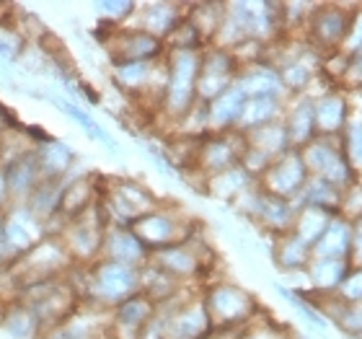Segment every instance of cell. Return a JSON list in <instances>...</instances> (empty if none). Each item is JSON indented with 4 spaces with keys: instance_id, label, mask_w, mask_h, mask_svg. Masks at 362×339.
<instances>
[{
    "instance_id": "obj_1",
    "label": "cell",
    "mask_w": 362,
    "mask_h": 339,
    "mask_svg": "<svg viewBox=\"0 0 362 339\" xmlns=\"http://www.w3.org/2000/svg\"><path fill=\"white\" fill-rule=\"evenodd\" d=\"M98 202L104 207L109 226L129 228L143 215L158 210V200L145 184L132 179H119V176H101Z\"/></svg>"
},
{
    "instance_id": "obj_2",
    "label": "cell",
    "mask_w": 362,
    "mask_h": 339,
    "mask_svg": "<svg viewBox=\"0 0 362 339\" xmlns=\"http://www.w3.org/2000/svg\"><path fill=\"white\" fill-rule=\"evenodd\" d=\"M73 267H76V264H73V259L68 256V251H65L60 239H57V236H45L34 249L21 254L11 267H8V275L13 280L16 295H18L23 287L62 277V275H68Z\"/></svg>"
},
{
    "instance_id": "obj_3",
    "label": "cell",
    "mask_w": 362,
    "mask_h": 339,
    "mask_svg": "<svg viewBox=\"0 0 362 339\" xmlns=\"http://www.w3.org/2000/svg\"><path fill=\"white\" fill-rule=\"evenodd\" d=\"M16 301L34 314L42 329L65 324L78 311V293L70 285L68 275L23 287L21 293L16 295Z\"/></svg>"
},
{
    "instance_id": "obj_4",
    "label": "cell",
    "mask_w": 362,
    "mask_h": 339,
    "mask_svg": "<svg viewBox=\"0 0 362 339\" xmlns=\"http://www.w3.org/2000/svg\"><path fill=\"white\" fill-rule=\"evenodd\" d=\"M199 54L187 50H166V86H163V112L171 120H184L197 104V76Z\"/></svg>"
},
{
    "instance_id": "obj_5",
    "label": "cell",
    "mask_w": 362,
    "mask_h": 339,
    "mask_svg": "<svg viewBox=\"0 0 362 339\" xmlns=\"http://www.w3.org/2000/svg\"><path fill=\"white\" fill-rule=\"evenodd\" d=\"M106 228H109V220H106L101 202L96 200L81 215L65 220V228L60 231L57 239L62 241V246H65V251H68V256L73 259L76 267H88L101 254Z\"/></svg>"
},
{
    "instance_id": "obj_6",
    "label": "cell",
    "mask_w": 362,
    "mask_h": 339,
    "mask_svg": "<svg viewBox=\"0 0 362 339\" xmlns=\"http://www.w3.org/2000/svg\"><path fill=\"white\" fill-rule=\"evenodd\" d=\"M204 311L212 329H228V326L251 324V316L257 311V301L238 285H215L202 295Z\"/></svg>"
},
{
    "instance_id": "obj_7",
    "label": "cell",
    "mask_w": 362,
    "mask_h": 339,
    "mask_svg": "<svg viewBox=\"0 0 362 339\" xmlns=\"http://www.w3.org/2000/svg\"><path fill=\"white\" fill-rule=\"evenodd\" d=\"M241 73V62L230 50H220L210 45L199 54V76H197V101L210 104L226 88L235 84Z\"/></svg>"
},
{
    "instance_id": "obj_8",
    "label": "cell",
    "mask_w": 362,
    "mask_h": 339,
    "mask_svg": "<svg viewBox=\"0 0 362 339\" xmlns=\"http://www.w3.org/2000/svg\"><path fill=\"white\" fill-rule=\"evenodd\" d=\"M104 52L109 57V68L124 65V62H158L166 57V42H160L135 26H122L104 45Z\"/></svg>"
},
{
    "instance_id": "obj_9",
    "label": "cell",
    "mask_w": 362,
    "mask_h": 339,
    "mask_svg": "<svg viewBox=\"0 0 362 339\" xmlns=\"http://www.w3.org/2000/svg\"><path fill=\"white\" fill-rule=\"evenodd\" d=\"M259 179H262V189L267 195L295 202L308 181V168L303 163L300 151H287L277 161H272L269 168Z\"/></svg>"
},
{
    "instance_id": "obj_10",
    "label": "cell",
    "mask_w": 362,
    "mask_h": 339,
    "mask_svg": "<svg viewBox=\"0 0 362 339\" xmlns=\"http://www.w3.org/2000/svg\"><path fill=\"white\" fill-rule=\"evenodd\" d=\"M129 228L137 236V241L148 249V254L189 241V231L184 228V223L176 220L171 212H163V210L148 212L140 220H135Z\"/></svg>"
},
{
    "instance_id": "obj_11",
    "label": "cell",
    "mask_w": 362,
    "mask_h": 339,
    "mask_svg": "<svg viewBox=\"0 0 362 339\" xmlns=\"http://www.w3.org/2000/svg\"><path fill=\"white\" fill-rule=\"evenodd\" d=\"M3 215H6V249L13 256V262L47 236L45 223L34 218L26 205H11L8 210H3Z\"/></svg>"
},
{
    "instance_id": "obj_12",
    "label": "cell",
    "mask_w": 362,
    "mask_h": 339,
    "mask_svg": "<svg viewBox=\"0 0 362 339\" xmlns=\"http://www.w3.org/2000/svg\"><path fill=\"white\" fill-rule=\"evenodd\" d=\"M3 166H6V181H8V197H11V205H26L31 192H34L37 184L42 181L34 148H26V151L16 153L13 159L3 161Z\"/></svg>"
},
{
    "instance_id": "obj_13",
    "label": "cell",
    "mask_w": 362,
    "mask_h": 339,
    "mask_svg": "<svg viewBox=\"0 0 362 339\" xmlns=\"http://www.w3.org/2000/svg\"><path fill=\"white\" fill-rule=\"evenodd\" d=\"M34 156H37L42 179H65L81 163L76 148L57 135H49L47 140L34 145Z\"/></svg>"
},
{
    "instance_id": "obj_14",
    "label": "cell",
    "mask_w": 362,
    "mask_h": 339,
    "mask_svg": "<svg viewBox=\"0 0 362 339\" xmlns=\"http://www.w3.org/2000/svg\"><path fill=\"white\" fill-rule=\"evenodd\" d=\"M148 256L151 254H148V249H145L143 243L137 241V236L132 234V228H127V226H109L106 228L98 259L129 264V267H145Z\"/></svg>"
},
{
    "instance_id": "obj_15",
    "label": "cell",
    "mask_w": 362,
    "mask_h": 339,
    "mask_svg": "<svg viewBox=\"0 0 362 339\" xmlns=\"http://www.w3.org/2000/svg\"><path fill=\"white\" fill-rule=\"evenodd\" d=\"M145 264L156 267V270L168 275V277L176 280V282L184 277H192V275H197V272L202 270V259L197 256L192 241L176 243V246H168V249H160V251H153Z\"/></svg>"
},
{
    "instance_id": "obj_16",
    "label": "cell",
    "mask_w": 362,
    "mask_h": 339,
    "mask_svg": "<svg viewBox=\"0 0 362 339\" xmlns=\"http://www.w3.org/2000/svg\"><path fill=\"white\" fill-rule=\"evenodd\" d=\"M47 101H49L57 112L65 114L68 120L76 122L78 127L83 130L93 143H98L101 148H106L112 156H119V145H117V140H114V137L101 127V122L93 120V114H90L86 106H81L78 101H73V98H68V96H60V93H47Z\"/></svg>"
},
{
    "instance_id": "obj_17",
    "label": "cell",
    "mask_w": 362,
    "mask_h": 339,
    "mask_svg": "<svg viewBox=\"0 0 362 339\" xmlns=\"http://www.w3.org/2000/svg\"><path fill=\"white\" fill-rule=\"evenodd\" d=\"M204 106H207V130L230 132V130L238 127V120H241L243 106H246V93L238 88V84H233Z\"/></svg>"
},
{
    "instance_id": "obj_18",
    "label": "cell",
    "mask_w": 362,
    "mask_h": 339,
    "mask_svg": "<svg viewBox=\"0 0 362 339\" xmlns=\"http://www.w3.org/2000/svg\"><path fill=\"white\" fill-rule=\"evenodd\" d=\"M137 23L135 29L151 34V37L166 42L168 34L184 21V13H181V6L174 3H145V6H137Z\"/></svg>"
},
{
    "instance_id": "obj_19",
    "label": "cell",
    "mask_w": 362,
    "mask_h": 339,
    "mask_svg": "<svg viewBox=\"0 0 362 339\" xmlns=\"http://www.w3.org/2000/svg\"><path fill=\"white\" fill-rule=\"evenodd\" d=\"M210 329L212 324L202 301L184 303L168 318V339H202Z\"/></svg>"
},
{
    "instance_id": "obj_20",
    "label": "cell",
    "mask_w": 362,
    "mask_h": 339,
    "mask_svg": "<svg viewBox=\"0 0 362 339\" xmlns=\"http://www.w3.org/2000/svg\"><path fill=\"white\" fill-rule=\"evenodd\" d=\"M285 132L287 143L293 151H303L305 145L313 140L316 135V117H313V101L310 98H300L298 104L290 109V114L285 117Z\"/></svg>"
},
{
    "instance_id": "obj_21",
    "label": "cell",
    "mask_w": 362,
    "mask_h": 339,
    "mask_svg": "<svg viewBox=\"0 0 362 339\" xmlns=\"http://www.w3.org/2000/svg\"><path fill=\"white\" fill-rule=\"evenodd\" d=\"M65 189V179H42L37 184V189L31 192V197L26 200V207L37 220L49 223L52 218L60 215V197ZM62 218V215H60Z\"/></svg>"
},
{
    "instance_id": "obj_22",
    "label": "cell",
    "mask_w": 362,
    "mask_h": 339,
    "mask_svg": "<svg viewBox=\"0 0 362 339\" xmlns=\"http://www.w3.org/2000/svg\"><path fill=\"white\" fill-rule=\"evenodd\" d=\"M0 332L11 339H37L42 326L26 306L18 301H8L0 311Z\"/></svg>"
},
{
    "instance_id": "obj_23",
    "label": "cell",
    "mask_w": 362,
    "mask_h": 339,
    "mask_svg": "<svg viewBox=\"0 0 362 339\" xmlns=\"http://www.w3.org/2000/svg\"><path fill=\"white\" fill-rule=\"evenodd\" d=\"M279 114H282V98H274V96L246 98V106H243V114L235 130L246 135L251 130L267 127L272 122H279Z\"/></svg>"
},
{
    "instance_id": "obj_24",
    "label": "cell",
    "mask_w": 362,
    "mask_h": 339,
    "mask_svg": "<svg viewBox=\"0 0 362 339\" xmlns=\"http://www.w3.org/2000/svg\"><path fill=\"white\" fill-rule=\"evenodd\" d=\"M207 184V195L210 197H218V200H226V202H235L238 197L251 187V176L246 173V168L238 163V166L228 168L223 173H215L210 179H204Z\"/></svg>"
},
{
    "instance_id": "obj_25",
    "label": "cell",
    "mask_w": 362,
    "mask_h": 339,
    "mask_svg": "<svg viewBox=\"0 0 362 339\" xmlns=\"http://www.w3.org/2000/svg\"><path fill=\"white\" fill-rule=\"evenodd\" d=\"M310 256H313V249L305 241H300L293 231L279 234V241L274 246V262L279 264V270H303L310 264Z\"/></svg>"
},
{
    "instance_id": "obj_26",
    "label": "cell",
    "mask_w": 362,
    "mask_h": 339,
    "mask_svg": "<svg viewBox=\"0 0 362 339\" xmlns=\"http://www.w3.org/2000/svg\"><path fill=\"white\" fill-rule=\"evenodd\" d=\"M349 249V231L344 223H329L324 236L313 243V254L318 259H339Z\"/></svg>"
},
{
    "instance_id": "obj_27",
    "label": "cell",
    "mask_w": 362,
    "mask_h": 339,
    "mask_svg": "<svg viewBox=\"0 0 362 339\" xmlns=\"http://www.w3.org/2000/svg\"><path fill=\"white\" fill-rule=\"evenodd\" d=\"M23 47H26V39L21 37L13 16L6 13L0 18V60L8 62V65H16L23 52Z\"/></svg>"
},
{
    "instance_id": "obj_28",
    "label": "cell",
    "mask_w": 362,
    "mask_h": 339,
    "mask_svg": "<svg viewBox=\"0 0 362 339\" xmlns=\"http://www.w3.org/2000/svg\"><path fill=\"white\" fill-rule=\"evenodd\" d=\"M344 31H347V18H344L339 11L326 8V11H321L318 16H313V37H316L318 42L334 45V42H339V39L344 37Z\"/></svg>"
},
{
    "instance_id": "obj_29",
    "label": "cell",
    "mask_w": 362,
    "mask_h": 339,
    "mask_svg": "<svg viewBox=\"0 0 362 339\" xmlns=\"http://www.w3.org/2000/svg\"><path fill=\"white\" fill-rule=\"evenodd\" d=\"M313 117H316V132H334L344 120V101L337 96L313 101Z\"/></svg>"
},
{
    "instance_id": "obj_30",
    "label": "cell",
    "mask_w": 362,
    "mask_h": 339,
    "mask_svg": "<svg viewBox=\"0 0 362 339\" xmlns=\"http://www.w3.org/2000/svg\"><path fill=\"white\" fill-rule=\"evenodd\" d=\"M137 6L140 3H127V0H101V3H93V11L98 13L96 21H106L122 29V26H127L129 18H135L137 13Z\"/></svg>"
},
{
    "instance_id": "obj_31",
    "label": "cell",
    "mask_w": 362,
    "mask_h": 339,
    "mask_svg": "<svg viewBox=\"0 0 362 339\" xmlns=\"http://www.w3.org/2000/svg\"><path fill=\"white\" fill-rule=\"evenodd\" d=\"M310 277H313V285L321 287V290H332V287L339 285L341 275H344V264L339 259H316L310 262Z\"/></svg>"
},
{
    "instance_id": "obj_32",
    "label": "cell",
    "mask_w": 362,
    "mask_h": 339,
    "mask_svg": "<svg viewBox=\"0 0 362 339\" xmlns=\"http://www.w3.org/2000/svg\"><path fill=\"white\" fill-rule=\"evenodd\" d=\"M11 207V197H8V181H6V166L0 163V210Z\"/></svg>"
},
{
    "instance_id": "obj_33",
    "label": "cell",
    "mask_w": 362,
    "mask_h": 339,
    "mask_svg": "<svg viewBox=\"0 0 362 339\" xmlns=\"http://www.w3.org/2000/svg\"><path fill=\"white\" fill-rule=\"evenodd\" d=\"M355 256L362 262V220H357L355 228Z\"/></svg>"
},
{
    "instance_id": "obj_34",
    "label": "cell",
    "mask_w": 362,
    "mask_h": 339,
    "mask_svg": "<svg viewBox=\"0 0 362 339\" xmlns=\"http://www.w3.org/2000/svg\"><path fill=\"white\" fill-rule=\"evenodd\" d=\"M8 8H11V6H0V18H3V16H6V11H8Z\"/></svg>"
}]
</instances>
